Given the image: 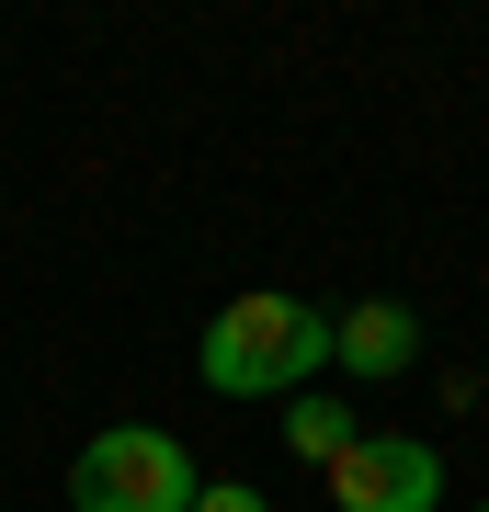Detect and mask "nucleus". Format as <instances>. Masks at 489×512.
Here are the masks:
<instances>
[{
	"mask_svg": "<svg viewBox=\"0 0 489 512\" xmlns=\"http://www.w3.org/2000/svg\"><path fill=\"white\" fill-rule=\"evenodd\" d=\"M285 456H319V467L353 456V410L330 399V387H296V399H285Z\"/></svg>",
	"mask_w": 489,
	"mask_h": 512,
	"instance_id": "39448f33",
	"label": "nucleus"
},
{
	"mask_svg": "<svg viewBox=\"0 0 489 512\" xmlns=\"http://www.w3.org/2000/svg\"><path fill=\"white\" fill-rule=\"evenodd\" d=\"M69 501L80 512H194V456L160 421H114L69 456Z\"/></svg>",
	"mask_w": 489,
	"mask_h": 512,
	"instance_id": "f03ea898",
	"label": "nucleus"
},
{
	"mask_svg": "<svg viewBox=\"0 0 489 512\" xmlns=\"http://www.w3.org/2000/svg\"><path fill=\"white\" fill-rule=\"evenodd\" d=\"M330 365V308L308 296L262 285V296H228L217 319H205V387L217 399H296Z\"/></svg>",
	"mask_w": 489,
	"mask_h": 512,
	"instance_id": "f257e3e1",
	"label": "nucleus"
},
{
	"mask_svg": "<svg viewBox=\"0 0 489 512\" xmlns=\"http://www.w3.org/2000/svg\"><path fill=\"white\" fill-rule=\"evenodd\" d=\"M330 501L342 512H433L444 501V456L410 433H353V456L330 467Z\"/></svg>",
	"mask_w": 489,
	"mask_h": 512,
	"instance_id": "7ed1b4c3",
	"label": "nucleus"
},
{
	"mask_svg": "<svg viewBox=\"0 0 489 512\" xmlns=\"http://www.w3.org/2000/svg\"><path fill=\"white\" fill-rule=\"evenodd\" d=\"M478 512H489V501H478Z\"/></svg>",
	"mask_w": 489,
	"mask_h": 512,
	"instance_id": "0eeeda50",
	"label": "nucleus"
},
{
	"mask_svg": "<svg viewBox=\"0 0 489 512\" xmlns=\"http://www.w3.org/2000/svg\"><path fill=\"white\" fill-rule=\"evenodd\" d=\"M194 512H273V501L251 490V478H217V490H194Z\"/></svg>",
	"mask_w": 489,
	"mask_h": 512,
	"instance_id": "423d86ee",
	"label": "nucleus"
},
{
	"mask_svg": "<svg viewBox=\"0 0 489 512\" xmlns=\"http://www.w3.org/2000/svg\"><path fill=\"white\" fill-rule=\"evenodd\" d=\"M330 365H342V376H399V365H421V319L399 308V296H364V308L330 319Z\"/></svg>",
	"mask_w": 489,
	"mask_h": 512,
	"instance_id": "20e7f679",
	"label": "nucleus"
}]
</instances>
